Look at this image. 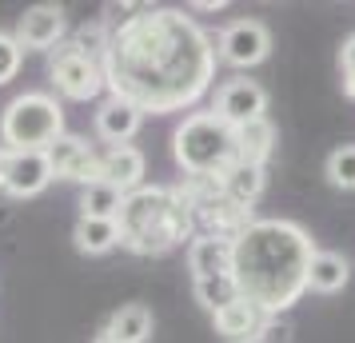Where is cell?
<instances>
[{"mask_svg": "<svg viewBox=\"0 0 355 343\" xmlns=\"http://www.w3.org/2000/svg\"><path fill=\"white\" fill-rule=\"evenodd\" d=\"M216 40L180 8H136L108 40L104 80L108 96L140 112H180L211 88Z\"/></svg>", "mask_w": 355, "mask_h": 343, "instance_id": "1", "label": "cell"}, {"mask_svg": "<svg viewBox=\"0 0 355 343\" xmlns=\"http://www.w3.org/2000/svg\"><path fill=\"white\" fill-rule=\"evenodd\" d=\"M49 164L56 180H72V184H84V188L100 180V152L84 136H72V132H64L49 148Z\"/></svg>", "mask_w": 355, "mask_h": 343, "instance_id": "9", "label": "cell"}, {"mask_svg": "<svg viewBox=\"0 0 355 343\" xmlns=\"http://www.w3.org/2000/svg\"><path fill=\"white\" fill-rule=\"evenodd\" d=\"M291 335H295V327H291L288 315H268L259 343H291Z\"/></svg>", "mask_w": 355, "mask_h": 343, "instance_id": "27", "label": "cell"}, {"mask_svg": "<svg viewBox=\"0 0 355 343\" xmlns=\"http://www.w3.org/2000/svg\"><path fill=\"white\" fill-rule=\"evenodd\" d=\"M192 8H196V12H224L227 4H224V0H200V4H192Z\"/></svg>", "mask_w": 355, "mask_h": 343, "instance_id": "28", "label": "cell"}, {"mask_svg": "<svg viewBox=\"0 0 355 343\" xmlns=\"http://www.w3.org/2000/svg\"><path fill=\"white\" fill-rule=\"evenodd\" d=\"M320 247L295 220H252L236 240L232 276L248 304L268 315L284 311L307 292V267Z\"/></svg>", "mask_w": 355, "mask_h": 343, "instance_id": "2", "label": "cell"}, {"mask_svg": "<svg viewBox=\"0 0 355 343\" xmlns=\"http://www.w3.org/2000/svg\"><path fill=\"white\" fill-rule=\"evenodd\" d=\"M352 279V263L347 256L339 252H315V260L307 267V292H320V295H336L347 288Z\"/></svg>", "mask_w": 355, "mask_h": 343, "instance_id": "16", "label": "cell"}, {"mask_svg": "<svg viewBox=\"0 0 355 343\" xmlns=\"http://www.w3.org/2000/svg\"><path fill=\"white\" fill-rule=\"evenodd\" d=\"M120 208H124V192L112 188V184H88L80 192V216H92V220H120Z\"/></svg>", "mask_w": 355, "mask_h": 343, "instance_id": "22", "label": "cell"}, {"mask_svg": "<svg viewBox=\"0 0 355 343\" xmlns=\"http://www.w3.org/2000/svg\"><path fill=\"white\" fill-rule=\"evenodd\" d=\"M272 152H275V128L268 116L256 120V124H248V128H236V160L240 164L263 168V164L272 160Z\"/></svg>", "mask_w": 355, "mask_h": 343, "instance_id": "18", "label": "cell"}, {"mask_svg": "<svg viewBox=\"0 0 355 343\" xmlns=\"http://www.w3.org/2000/svg\"><path fill=\"white\" fill-rule=\"evenodd\" d=\"M92 343H116V340H112V335H108V331H100V335H96V340H92Z\"/></svg>", "mask_w": 355, "mask_h": 343, "instance_id": "30", "label": "cell"}, {"mask_svg": "<svg viewBox=\"0 0 355 343\" xmlns=\"http://www.w3.org/2000/svg\"><path fill=\"white\" fill-rule=\"evenodd\" d=\"M211 324H216V335L224 343H259L263 324H268V311L248 304V299H236L232 308L211 315Z\"/></svg>", "mask_w": 355, "mask_h": 343, "instance_id": "13", "label": "cell"}, {"mask_svg": "<svg viewBox=\"0 0 355 343\" xmlns=\"http://www.w3.org/2000/svg\"><path fill=\"white\" fill-rule=\"evenodd\" d=\"M323 176H327V184L339 188V192H355V144L336 148V152L327 156V164H323Z\"/></svg>", "mask_w": 355, "mask_h": 343, "instance_id": "23", "label": "cell"}, {"mask_svg": "<svg viewBox=\"0 0 355 343\" xmlns=\"http://www.w3.org/2000/svg\"><path fill=\"white\" fill-rule=\"evenodd\" d=\"M268 52H272V33H268L263 20L252 17L224 24V33L216 40V56L232 68H256L268 60Z\"/></svg>", "mask_w": 355, "mask_h": 343, "instance_id": "7", "label": "cell"}, {"mask_svg": "<svg viewBox=\"0 0 355 343\" xmlns=\"http://www.w3.org/2000/svg\"><path fill=\"white\" fill-rule=\"evenodd\" d=\"M72 244L84 256H104L120 244V224L116 220H92V216H80L76 228H72Z\"/></svg>", "mask_w": 355, "mask_h": 343, "instance_id": "19", "label": "cell"}, {"mask_svg": "<svg viewBox=\"0 0 355 343\" xmlns=\"http://www.w3.org/2000/svg\"><path fill=\"white\" fill-rule=\"evenodd\" d=\"M339 72H343V92L355 100V33L343 40L339 49Z\"/></svg>", "mask_w": 355, "mask_h": 343, "instance_id": "26", "label": "cell"}, {"mask_svg": "<svg viewBox=\"0 0 355 343\" xmlns=\"http://www.w3.org/2000/svg\"><path fill=\"white\" fill-rule=\"evenodd\" d=\"M49 72H52V84L64 100H96L108 80H104V64L100 60H88L84 52H76V44L68 40L60 49H52L49 56Z\"/></svg>", "mask_w": 355, "mask_h": 343, "instance_id": "6", "label": "cell"}, {"mask_svg": "<svg viewBox=\"0 0 355 343\" xmlns=\"http://www.w3.org/2000/svg\"><path fill=\"white\" fill-rule=\"evenodd\" d=\"M60 136H64V108L49 92H20L0 112L4 152H49Z\"/></svg>", "mask_w": 355, "mask_h": 343, "instance_id": "5", "label": "cell"}, {"mask_svg": "<svg viewBox=\"0 0 355 343\" xmlns=\"http://www.w3.org/2000/svg\"><path fill=\"white\" fill-rule=\"evenodd\" d=\"M17 40L20 49H40V52L60 49V40H64V8L60 4H33L17 20Z\"/></svg>", "mask_w": 355, "mask_h": 343, "instance_id": "11", "label": "cell"}, {"mask_svg": "<svg viewBox=\"0 0 355 343\" xmlns=\"http://www.w3.org/2000/svg\"><path fill=\"white\" fill-rule=\"evenodd\" d=\"M120 247L136 256H164L196 240V212L180 188H136L120 208Z\"/></svg>", "mask_w": 355, "mask_h": 343, "instance_id": "3", "label": "cell"}, {"mask_svg": "<svg viewBox=\"0 0 355 343\" xmlns=\"http://www.w3.org/2000/svg\"><path fill=\"white\" fill-rule=\"evenodd\" d=\"M140 124H144V112H140L136 104H128V100H120V96L100 100V108H96V136L108 148H124L132 136L140 132Z\"/></svg>", "mask_w": 355, "mask_h": 343, "instance_id": "12", "label": "cell"}, {"mask_svg": "<svg viewBox=\"0 0 355 343\" xmlns=\"http://www.w3.org/2000/svg\"><path fill=\"white\" fill-rule=\"evenodd\" d=\"M52 180H56V176H52L49 152H8L4 184H0V188L17 200H33V196H40Z\"/></svg>", "mask_w": 355, "mask_h": 343, "instance_id": "10", "label": "cell"}, {"mask_svg": "<svg viewBox=\"0 0 355 343\" xmlns=\"http://www.w3.org/2000/svg\"><path fill=\"white\" fill-rule=\"evenodd\" d=\"M232 260H236V240L196 236L192 244H188V272H192V279L232 276Z\"/></svg>", "mask_w": 355, "mask_h": 343, "instance_id": "14", "label": "cell"}, {"mask_svg": "<svg viewBox=\"0 0 355 343\" xmlns=\"http://www.w3.org/2000/svg\"><path fill=\"white\" fill-rule=\"evenodd\" d=\"M211 112L220 116L224 124H232V128H248V124L263 120V112H268V92H263L256 80H248V76L224 80L216 88Z\"/></svg>", "mask_w": 355, "mask_h": 343, "instance_id": "8", "label": "cell"}, {"mask_svg": "<svg viewBox=\"0 0 355 343\" xmlns=\"http://www.w3.org/2000/svg\"><path fill=\"white\" fill-rule=\"evenodd\" d=\"M172 156L188 176H224L236 164V128L216 112H192L172 136Z\"/></svg>", "mask_w": 355, "mask_h": 343, "instance_id": "4", "label": "cell"}, {"mask_svg": "<svg viewBox=\"0 0 355 343\" xmlns=\"http://www.w3.org/2000/svg\"><path fill=\"white\" fill-rule=\"evenodd\" d=\"M108 40H112V28H108L104 20H88V24H80L76 36H72L76 52H84L88 60H100V64H104V56H108Z\"/></svg>", "mask_w": 355, "mask_h": 343, "instance_id": "24", "label": "cell"}, {"mask_svg": "<svg viewBox=\"0 0 355 343\" xmlns=\"http://www.w3.org/2000/svg\"><path fill=\"white\" fill-rule=\"evenodd\" d=\"M20 64H24V49H20V40L17 36H8V33H0V88L17 76Z\"/></svg>", "mask_w": 355, "mask_h": 343, "instance_id": "25", "label": "cell"}, {"mask_svg": "<svg viewBox=\"0 0 355 343\" xmlns=\"http://www.w3.org/2000/svg\"><path fill=\"white\" fill-rule=\"evenodd\" d=\"M104 331H108L116 343H148V335H152V311H148L144 304H128V308H120L112 319H108Z\"/></svg>", "mask_w": 355, "mask_h": 343, "instance_id": "20", "label": "cell"}, {"mask_svg": "<svg viewBox=\"0 0 355 343\" xmlns=\"http://www.w3.org/2000/svg\"><path fill=\"white\" fill-rule=\"evenodd\" d=\"M220 184H224V196L236 200L240 208H252L259 196H263V184H268V172L263 168H256V164H232L224 176H220Z\"/></svg>", "mask_w": 355, "mask_h": 343, "instance_id": "17", "label": "cell"}, {"mask_svg": "<svg viewBox=\"0 0 355 343\" xmlns=\"http://www.w3.org/2000/svg\"><path fill=\"white\" fill-rule=\"evenodd\" d=\"M192 295H196V304L208 311V315H220V311L232 308L236 299H243V295H240V283H236V276L192 279Z\"/></svg>", "mask_w": 355, "mask_h": 343, "instance_id": "21", "label": "cell"}, {"mask_svg": "<svg viewBox=\"0 0 355 343\" xmlns=\"http://www.w3.org/2000/svg\"><path fill=\"white\" fill-rule=\"evenodd\" d=\"M4 164H8V152L0 148V184H4Z\"/></svg>", "mask_w": 355, "mask_h": 343, "instance_id": "29", "label": "cell"}, {"mask_svg": "<svg viewBox=\"0 0 355 343\" xmlns=\"http://www.w3.org/2000/svg\"><path fill=\"white\" fill-rule=\"evenodd\" d=\"M100 180L120 188L124 196H132L140 184H144V152L140 148H108V152H100Z\"/></svg>", "mask_w": 355, "mask_h": 343, "instance_id": "15", "label": "cell"}]
</instances>
